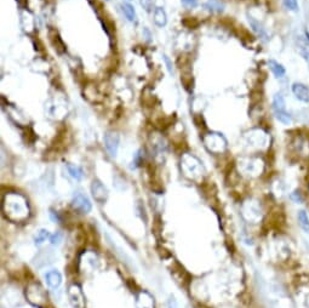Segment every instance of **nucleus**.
<instances>
[{
	"label": "nucleus",
	"mask_w": 309,
	"mask_h": 308,
	"mask_svg": "<svg viewBox=\"0 0 309 308\" xmlns=\"http://www.w3.org/2000/svg\"><path fill=\"white\" fill-rule=\"evenodd\" d=\"M4 211L7 216L15 221H21L29 215L27 200L22 196L16 193L7 194L4 201Z\"/></svg>",
	"instance_id": "f257e3e1"
},
{
	"label": "nucleus",
	"mask_w": 309,
	"mask_h": 308,
	"mask_svg": "<svg viewBox=\"0 0 309 308\" xmlns=\"http://www.w3.org/2000/svg\"><path fill=\"white\" fill-rule=\"evenodd\" d=\"M239 170L248 177H257L265 170V163L256 156H245L239 160Z\"/></svg>",
	"instance_id": "f03ea898"
},
{
	"label": "nucleus",
	"mask_w": 309,
	"mask_h": 308,
	"mask_svg": "<svg viewBox=\"0 0 309 308\" xmlns=\"http://www.w3.org/2000/svg\"><path fill=\"white\" fill-rule=\"evenodd\" d=\"M181 168L185 171V176L190 178H197L202 175L203 166L200 161L198 160L195 156L189 155V154H185L181 160Z\"/></svg>",
	"instance_id": "7ed1b4c3"
},
{
	"label": "nucleus",
	"mask_w": 309,
	"mask_h": 308,
	"mask_svg": "<svg viewBox=\"0 0 309 308\" xmlns=\"http://www.w3.org/2000/svg\"><path fill=\"white\" fill-rule=\"evenodd\" d=\"M205 147L207 148L208 152L220 154L227 150V141L221 133L211 132L204 136Z\"/></svg>",
	"instance_id": "20e7f679"
},
{
	"label": "nucleus",
	"mask_w": 309,
	"mask_h": 308,
	"mask_svg": "<svg viewBox=\"0 0 309 308\" xmlns=\"http://www.w3.org/2000/svg\"><path fill=\"white\" fill-rule=\"evenodd\" d=\"M244 219L250 223H258L262 219V209L258 201L246 200L241 206Z\"/></svg>",
	"instance_id": "39448f33"
},
{
	"label": "nucleus",
	"mask_w": 309,
	"mask_h": 308,
	"mask_svg": "<svg viewBox=\"0 0 309 308\" xmlns=\"http://www.w3.org/2000/svg\"><path fill=\"white\" fill-rule=\"evenodd\" d=\"M245 142L248 147L257 148V150H262L268 146L269 138L268 135L261 129H255V130L248 131L245 135Z\"/></svg>",
	"instance_id": "423d86ee"
},
{
	"label": "nucleus",
	"mask_w": 309,
	"mask_h": 308,
	"mask_svg": "<svg viewBox=\"0 0 309 308\" xmlns=\"http://www.w3.org/2000/svg\"><path fill=\"white\" fill-rule=\"evenodd\" d=\"M72 205L75 210H78L82 214H87L91 211V203H90L89 198L86 196H84L82 193L78 192L73 197Z\"/></svg>",
	"instance_id": "0eeeda50"
},
{
	"label": "nucleus",
	"mask_w": 309,
	"mask_h": 308,
	"mask_svg": "<svg viewBox=\"0 0 309 308\" xmlns=\"http://www.w3.org/2000/svg\"><path fill=\"white\" fill-rule=\"evenodd\" d=\"M119 135L114 131H108L104 135V146L110 156H115L119 148Z\"/></svg>",
	"instance_id": "6e6552de"
},
{
	"label": "nucleus",
	"mask_w": 309,
	"mask_h": 308,
	"mask_svg": "<svg viewBox=\"0 0 309 308\" xmlns=\"http://www.w3.org/2000/svg\"><path fill=\"white\" fill-rule=\"evenodd\" d=\"M91 191H92V196H94L95 200H97L99 203H104L108 198V191L101 181L95 180L92 182L91 186Z\"/></svg>",
	"instance_id": "1a4fd4ad"
},
{
	"label": "nucleus",
	"mask_w": 309,
	"mask_h": 308,
	"mask_svg": "<svg viewBox=\"0 0 309 308\" xmlns=\"http://www.w3.org/2000/svg\"><path fill=\"white\" fill-rule=\"evenodd\" d=\"M69 300L73 307L84 308L85 306L84 296H82V290H80V287L78 285H73V286L69 287Z\"/></svg>",
	"instance_id": "9d476101"
},
{
	"label": "nucleus",
	"mask_w": 309,
	"mask_h": 308,
	"mask_svg": "<svg viewBox=\"0 0 309 308\" xmlns=\"http://www.w3.org/2000/svg\"><path fill=\"white\" fill-rule=\"evenodd\" d=\"M292 92L295 97L301 102H309V89L302 83H295L292 85Z\"/></svg>",
	"instance_id": "9b49d317"
},
{
	"label": "nucleus",
	"mask_w": 309,
	"mask_h": 308,
	"mask_svg": "<svg viewBox=\"0 0 309 308\" xmlns=\"http://www.w3.org/2000/svg\"><path fill=\"white\" fill-rule=\"evenodd\" d=\"M49 37H50V40H51L52 45H54L55 50H56L60 55H63L64 52H66V45H64V43L62 42V39L60 38L59 33L55 31V29H50Z\"/></svg>",
	"instance_id": "f8f14e48"
},
{
	"label": "nucleus",
	"mask_w": 309,
	"mask_h": 308,
	"mask_svg": "<svg viewBox=\"0 0 309 308\" xmlns=\"http://www.w3.org/2000/svg\"><path fill=\"white\" fill-rule=\"evenodd\" d=\"M45 280L50 287L57 289L62 283V276L57 271H50L45 274Z\"/></svg>",
	"instance_id": "ddd939ff"
},
{
	"label": "nucleus",
	"mask_w": 309,
	"mask_h": 308,
	"mask_svg": "<svg viewBox=\"0 0 309 308\" xmlns=\"http://www.w3.org/2000/svg\"><path fill=\"white\" fill-rule=\"evenodd\" d=\"M137 308H154V301L148 292H141L137 296Z\"/></svg>",
	"instance_id": "4468645a"
},
{
	"label": "nucleus",
	"mask_w": 309,
	"mask_h": 308,
	"mask_svg": "<svg viewBox=\"0 0 309 308\" xmlns=\"http://www.w3.org/2000/svg\"><path fill=\"white\" fill-rule=\"evenodd\" d=\"M248 22H250L251 27H252V29L255 31L256 34L258 35V37L261 38L262 40H265V42H267L268 40V34L267 32H266V28L262 26V23H260L258 21H256L253 17H248Z\"/></svg>",
	"instance_id": "2eb2a0df"
},
{
	"label": "nucleus",
	"mask_w": 309,
	"mask_h": 308,
	"mask_svg": "<svg viewBox=\"0 0 309 308\" xmlns=\"http://www.w3.org/2000/svg\"><path fill=\"white\" fill-rule=\"evenodd\" d=\"M204 7L210 12L221 14L225 10V2L221 1V0H207L204 4Z\"/></svg>",
	"instance_id": "dca6fc26"
},
{
	"label": "nucleus",
	"mask_w": 309,
	"mask_h": 308,
	"mask_svg": "<svg viewBox=\"0 0 309 308\" xmlns=\"http://www.w3.org/2000/svg\"><path fill=\"white\" fill-rule=\"evenodd\" d=\"M154 23L158 27H164L167 23L166 12L163 7H155L154 10Z\"/></svg>",
	"instance_id": "f3484780"
},
{
	"label": "nucleus",
	"mask_w": 309,
	"mask_h": 308,
	"mask_svg": "<svg viewBox=\"0 0 309 308\" xmlns=\"http://www.w3.org/2000/svg\"><path fill=\"white\" fill-rule=\"evenodd\" d=\"M122 10H123V12H124L125 17L127 19V21L136 22V20H137L136 10H135V7L132 6L131 4H129V2H123Z\"/></svg>",
	"instance_id": "a211bd4d"
},
{
	"label": "nucleus",
	"mask_w": 309,
	"mask_h": 308,
	"mask_svg": "<svg viewBox=\"0 0 309 308\" xmlns=\"http://www.w3.org/2000/svg\"><path fill=\"white\" fill-rule=\"evenodd\" d=\"M268 66H269L270 70H272L273 74L275 75V78L285 77L286 70H285V68L283 67V65H281V63L276 62V61H274V60H269V61H268Z\"/></svg>",
	"instance_id": "6ab92c4d"
},
{
	"label": "nucleus",
	"mask_w": 309,
	"mask_h": 308,
	"mask_svg": "<svg viewBox=\"0 0 309 308\" xmlns=\"http://www.w3.org/2000/svg\"><path fill=\"white\" fill-rule=\"evenodd\" d=\"M273 110H274L275 113L286 110L285 100H284V96L281 93H276L274 98H273Z\"/></svg>",
	"instance_id": "aec40b11"
},
{
	"label": "nucleus",
	"mask_w": 309,
	"mask_h": 308,
	"mask_svg": "<svg viewBox=\"0 0 309 308\" xmlns=\"http://www.w3.org/2000/svg\"><path fill=\"white\" fill-rule=\"evenodd\" d=\"M67 170H68L69 175L77 181H80L82 178V176H84V173H82V169L79 166L74 165V164H67Z\"/></svg>",
	"instance_id": "412c9836"
},
{
	"label": "nucleus",
	"mask_w": 309,
	"mask_h": 308,
	"mask_svg": "<svg viewBox=\"0 0 309 308\" xmlns=\"http://www.w3.org/2000/svg\"><path fill=\"white\" fill-rule=\"evenodd\" d=\"M298 223H300L301 228H302L303 231L309 233V217L306 211H298Z\"/></svg>",
	"instance_id": "4be33fe9"
},
{
	"label": "nucleus",
	"mask_w": 309,
	"mask_h": 308,
	"mask_svg": "<svg viewBox=\"0 0 309 308\" xmlns=\"http://www.w3.org/2000/svg\"><path fill=\"white\" fill-rule=\"evenodd\" d=\"M275 117H276V119L279 120V122L285 124V125H288V124L291 123V120H292V118H291L290 113H288V110H283V112H276L275 113Z\"/></svg>",
	"instance_id": "5701e85b"
},
{
	"label": "nucleus",
	"mask_w": 309,
	"mask_h": 308,
	"mask_svg": "<svg viewBox=\"0 0 309 308\" xmlns=\"http://www.w3.org/2000/svg\"><path fill=\"white\" fill-rule=\"evenodd\" d=\"M182 24L185 27V28L195 29L198 26H199V21H198L195 17H185V19L182 20Z\"/></svg>",
	"instance_id": "b1692460"
},
{
	"label": "nucleus",
	"mask_w": 309,
	"mask_h": 308,
	"mask_svg": "<svg viewBox=\"0 0 309 308\" xmlns=\"http://www.w3.org/2000/svg\"><path fill=\"white\" fill-rule=\"evenodd\" d=\"M47 238H49V232H47L46 229H40V231L37 232V236H35V244H37V245H40V244L44 243Z\"/></svg>",
	"instance_id": "393cba45"
},
{
	"label": "nucleus",
	"mask_w": 309,
	"mask_h": 308,
	"mask_svg": "<svg viewBox=\"0 0 309 308\" xmlns=\"http://www.w3.org/2000/svg\"><path fill=\"white\" fill-rule=\"evenodd\" d=\"M181 80H182V84L183 87H185V90H188V91H190V90L193 89V78L190 74H183V77L181 78Z\"/></svg>",
	"instance_id": "a878e982"
},
{
	"label": "nucleus",
	"mask_w": 309,
	"mask_h": 308,
	"mask_svg": "<svg viewBox=\"0 0 309 308\" xmlns=\"http://www.w3.org/2000/svg\"><path fill=\"white\" fill-rule=\"evenodd\" d=\"M284 6L290 11H298V1L297 0H284Z\"/></svg>",
	"instance_id": "bb28decb"
},
{
	"label": "nucleus",
	"mask_w": 309,
	"mask_h": 308,
	"mask_svg": "<svg viewBox=\"0 0 309 308\" xmlns=\"http://www.w3.org/2000/svg\"><path fill=\"white\" fill-rule=\"evenodd\" d=\"M154 101H155V97L154 95H147V91H144L142 93V102L143 105L145 106H149V107H152L153 105H154Z\"/></svg>",
	"instance_id": "cd10ccee"
},
{
	"label": "nucleus",
	"mask_w": 309,
	"mask_h": 308,
	"mask_svg": "<svg viewBox=\"0 0 309 308\" xmlns=\"http://www.w3.org/2000/svg\"><path fill=\"white\" fill-rule=\"evenodd\" d=\"M154 1L155 0H141V5L145 11L150 12L153 10V6H154Z\"/></svg>",
	"instance_id": "c85d7f7f"
},
{
	"label": "nucleus",
	"mask_w": 309,
	"mask_h": 308,
	"mask_svg": "<svg viewBox=\"0 0 309 308\" xmlns=\"http://www.w3.org/2000/svg\"><path fill=\"white\" fill-rule=\"evenodd\" d=\"M182 4L188 9H194L198 6V0H182Z\"/></svg>",
	"instance_id": "c756f323"
},
{
	"label": "nucleus",
	"mask_w": 309,
	"mask_h": 308,
	"mask_svg": "<svg viewBox=\"0 0 309 308\" xmlns=\"http://www.w3.org/2000/svg\"><path fill=\"white\" fill-rule=\"evenodd\" d=\"M61 239H62L61 234H60V233L54 234V236L51 237V244H52V245H59V244L61 243Z\"/></svg>",
	"instance_id": "7c9ffc66"
},
{
	"label": "nucleus",
	"mask_w": 309,
	"mask_h": 308,
	"mask_svg": "<svg viewBox=\"0 0 309 308\" xmlns=\"http://www.w3.org/2000/svg\"><path fill=\"white\" fill-rule=\"evenodd\" d=\"M291 198H292L296 203H302V197H301L300 192H293V193L291 194Z\"/></svg>",
	"instance_id": "2f4dec72"
},
{
	"label": "nucleus",
	"mask_w": 309,
	"mask_h": 308,
	"mask_svg": "<svg viewBox=\"0 0 309 308\" xmlns=\"http://www.w3.org/2000/svg\"><path fill=\"white\" fill-rule=\"evenodd\" d=\"M169 308H180L177 301H176V299L173 296L170 297V300H169Z\"/></svg>",
	"instance_id": "473e14b6"
},
{
	"label": "nucleus",
	"mask_w": 309,
	"mask_h": 308,
	"mask_svg": "<svg viewBox=\"0 0 309 308\" xmlns=\"http://www.w3.org/2000/svg\"><path fill=\"white\" fill-rule=\"evenodd\" d=\"M16 1L21 9H26L27 5H28V0H16Z\"/></svg>",
	"instance_id": "72a5a7b5"
},
{
	"label": "nucleus",
	"mask_w": 309,
	"mask_h": 308,
	"mask_svg": "<svg viewBox=\"0 0 309 308\" xmlns=\"http://www.w3.org/2000/svg\"><path fill=\"white\" fill-rule=\"evenodd\" d=\"M164 60H165V62H166V65H167V69H169V72H170V73H172V66H171V62H170L169 57H167V56H164Z\"/></svg>",
	"instance_id": "f704fd0d"
},
{
	"label": "nucleus",
	"mask_w": 309,
	"mask_h": 308,
	"mask_svg": "<svg viewBox=\"0 0 309 308\" xmlns=\"http://www.w3.org/2000/svg\"><path fill=\"white\" fill-rule=\"evenodd\" d=\"M306 62H307V65H308V67H309V56L307 57V59H306Z\"/></svg>",
	"instance_id": "c9c22d12"
},
{
	"label": "nucleus",
	"mask_w": 309,
	"mask_h": 308,
	"mask_svg": "<svg viewBox=\"0 0 309 308\" xmlns=\"http://www.w3.org/2000/svg\"><path fill=\"white\" fill-rule=\"evenodd\" d=\"M127 1H131V0H127Z\"/></svg>",
	"instance_id": "e433bc0d"
}]
</instances>
